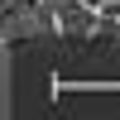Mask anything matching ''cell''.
I'll return each instance as SVG.
<instances>
[{"label": "cell", "instance_id": "6da1fadb", "mask_svg": "<svg viewBox=\"0 0 120 120\" xmlns=\"http://www.w3.org/2000/svg\"><path fill=\"white\" fill-rule=\"evenodd\" d=\"M58 24H63V34H86V29H101V10L96 5H58Z\"/></svg>", "mask_w": 120, "mask_h": 120}]
</instances>
